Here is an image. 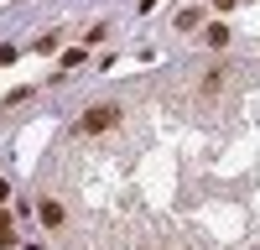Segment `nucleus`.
Instances as JSON below:
<instances>
[{
  "mask_svg": "<svg viewBox=\"0 0 260 250\" xmlns=\"http://www.w3.org/2000/svg\"><path fill=\"white\" fill-rule=\"evenodd\" d=\"M229 42V26H208V47H224Z\"/></svg>",
  "mask_w": 260,
  "mask_h": 250,
  "instance_id": "nucleus-3",
  "label": "nucleus"
},
{
  "mask_svg": "<svg viewBox=\"0 0 260 250\" xmlns=\"http://www.w3.org/2000/svg\"><path fill=\"white\" fill-rule=\"evenodd\" d=\"M6 193H11V188H6V182H0V203H6Z\"/></svg>",
  "mask_w": 260,
  "mask_h": 250,
  "instance_id": "nucleus-4",
  "label": "nucleus"
},
{
  "mask_svg": "<svg viewBox=\"0 0 260 250\" xmlns=\"http://www.w3.org/2000/svg\"><path fill=\"white\" fill-rule=\"evenodd\" d=\"M120 104H94V110H83V120H78V136H104V131H115L120 125Z\"/></svg>",
  "mask_w": 260,
  "mask_h": 250,
  "instance_id": "nucleus-1",
  "label": "nucleus"
},
{
  "mask_svg": "<svg viewBox=\"0 0 260 250\" xmlns=\"http://www.w3.org/2000/svg\"><path fill=\"white\" fill-rule=\"evenodd\" d=\"M62 219H68V214H62V203H57V198H42V224H47V229H62Z\"/></svg>",
  "mask_w": 260,
  "mask_h": 250,
  "instance_id": "nucleus-2",
  "label": "nucleus"
}]
</instances>
